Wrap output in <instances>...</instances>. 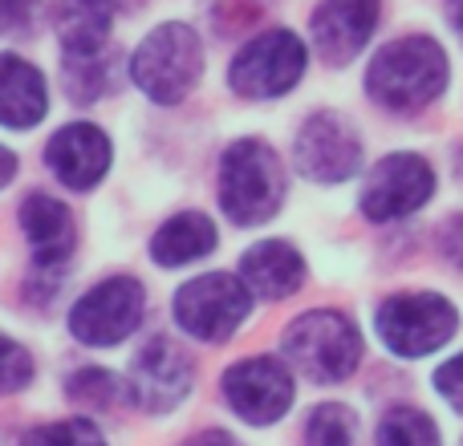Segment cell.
<instances>
[{
	"label": "cell",
	"instance_id": "17",
	"mask_svg": "<svg viewBox=\"0 0 463 446\" xmlns=\"http://www.w3.org/2000/svg\"><path fill=\"white\" fill-rule=\"evenodd\" d=\"M21 223L41 268H53V264L70 260L78 231H73V216L65 203L49 200V195H29L21 208Z\"/></svg>",
	"mask_w": 463,
	"mask_h": 446
},
{
	"label": "cell",
	"instance_id": "11",
	"mask_svg": "<svg viewBox=\"0 0 463 446\" xmlns=\"http://www.w3.org/2000/svg\"><path fill=\"white\" fill-rule=\"evenodd\" d=\"M224 398L244 423L269 426L293 406V382L277 358H248L224 374Z\"/></svg>",
	"mask_w": 463,
	"mask_h": 446
},
{
	"label": "cell",
	"instance_id": "5",
	"mask_svg": "<svg viewBox=\"0 0 463 446\" xmlns=\"http://www.w3.org/2000/svg\"><path fill=\"white\" fill-rule=\"evenodd\" d=\"M456 333V309L435 293L391 296L378 309V337L399 358H427Z\"/></svg>",
	"mask_w": 463,
	"mask_h": 446
},
{
	"label": "cell",
	"instance_id": "29",
	"mask_svg": "<svg viewBox=\"0 0 463 446\" xmlns=\"http://www.w3.org/2000/svg\"><path fill=\"white\" fill-rule=\"evenodd\" d=\"M192 446H236L228 439V434H220V431H212V434H200V439H195Z\"/></svg>",
	"mask_w": 463,
	"mask_h": 446
},
{
	"label": "cell",
	"instance_id": "8",
	"mask_svg": "<svg viewBox=\"0 0 463 446\" xmlns=\"http://www.w3.org/2000/svg\"><path fill=\"white\" fill-rule=\"evenodd\" d=\"M143 321V288L130 276L102 280L70 312V329L81 345H118Z\"/></svg>",
	"mask_w": 463,
	"mask_h": 446
},
{
	"label": "cell",
	"instance_id": "21",
	"mask_svg": "<svg viewBox=\"0 0 463 446\" xmlns=\"http://www.w3.org/2000/svg\"><path fill=\"white\" fill-rule=\"evenodd\" d=\"M305 442L309 446H354V414L345 406H317L305 426Z\"/></svg>",
	"mask_w": 463,
	"mask_h": 446
},
{
	"label": "cell",
	"instance_id": "26",
	"mask_svg": "<svg viewBox=\"0 0 463 446\" xmlns=\"http://www.w3.org/2000/svg\"><path fill=\"white\" fill-rule=\"evenodd\" d=\"M33 13H37V0H0V37L29 29Z\"/></svg>",
	"mask_w": 463,
	"mask_h": 446
},
{
	"label": "cell",
	"instance_id": "14",
	"mask_svg": "<svg viewBox=\"0 0 463 446\" xmlns=\"http://www.w3.org/2000/svg\"><path fill=\"white\" fill-rule=\"evenodd\" d=\"M378 24V0H321L313 13V41L326 61H350Z\"/></svg>",
	"mask_w": 463,
	"mask_h": 446
},
{
	"label": "cell",
	"instance_id": "20",
	"mask_svg": "<svg viewBox=\"0 0 463 446\" xmlns=\"http://www.w3.org/2000/svg\"><path fill=\"white\" fill-rule=\"evenodd\" d=\"M378 446H439V431L419 410H391L378 426Z\"/></svg>",
	"mask_w": 463,
	"mask_h": 446
},
{
	"label": "cell",
	"instance_id": "22",
	"mask_svg": "<svg viewBox=\"0 0 463 446\" xmlns=\"http://www.w3.org/2000/svg\"><path fill=\"white\" fill-rule=\"evenodd\" d=\"M21 446H106V442L90 418H65V423L37 426L33 434H24Z\"/></svg>",
	"mask_w": 463,
	"mask_h": 446
},
{
	"label": "cell",
	"instance_id": "25",
	"mask_svg": "<svg viewBox=\"0 0 463 446\" xmlns=\"http://www.w3.org/2000/svg\"><path fill=\"white\" fill-rule=\"evenodd\" d=\"M435 386H439V394L451 402V406L463 414V353L459 358H451L448 366H439V374H435Z\"/></svg>",
	"mask_w": 463,
	"mask_h": 446
},
{
	"label": "cell",
	"instance_id": "12",
	"mask_svg": "<svg viewBox=\"0 0 463 446\" xmlns=\"http://www.w3.org/2000/svg\"><path fill=\"white\" fill-rule=\"evenodd\" d=\"M192 390V361L167 337H155L130 369V394L146 414H167Z\"/></svg>",
	"mask_w": 463,
	"mask_h": 446
},
{
	"label": "cell",
	"instance_id": "15",
	"mask_svg": "<svg viewBox=\"0 0 463 446\" xmlns=\"http://www.w3.org/2000/svg\"><path fill=\"white\" fill-rule=\"evenodd\" d=\"M45 110H49V94L41 70L29 65L24 57L0 53V126L29 130L45 118Z\"/></svg>",
	"mask_w": 463,
	"mask_h": 446
},
{
	"label": "cell",
	"instance_id": "13",
	"mask_svg": "<svg viewBox=\"0 0 463 446\" xmlns=\"http://www.w3.org/2000/svg\"><path fill=\"white\" fill-rule=\"evenodd\" d=\"M49 167L70 191H90L110 167V138L90 122H73L49 138Z\"/></svg>",
	"mask_w": 463,
	"mask_h": 446
},
{
	"label": "cell",
	"instance_id": "10",
	"mask_svg": "<svg viewBox=\"0 0 463 446\" xmlns=\"http://www.w3.org/2000/svg\"><path fill=\"white\" fill-rule=\"evenodd\" d=\"M435 191V175L419 154H391L374 167L366 191H362V211L374 223L402 219L419 211Z\"/></svg>",
	"mask_w": 463,
	"mask_h": 446
},
{
	"label": "cell",
	"instance_id": "24",
	"mask_svg": "<svg viewBox=\"0 0 463 446\" xmlns=\"http://www.w3.org/2000/svg\"><path fill=\"white\" fill-rule=\"evenodd\" d=\"M29 377H33V358L16 341L0 337V394L21 390Z\"/></svg>",
	"mask_w": 463,
	"mask_h": 446
},
{
	"label": "cell",
	"instance_id": "19",
	"mask_svg": "<svg viewBox=\"0 0 463 446\" xmlns=\"http://www.w3.org/2000/svg\"><path fill=\"white\" fill-rule=\"evenodd\" d=\"M212 247H216V228H212V219L200 216V211H187V216L167 219L151 239L155 260L167 264V268L200 260V256H208Z\"/></svg>",
	"mask_w": 463,
	"mask_h": 446
},
{
	"label": "cell",
	"instance_id": "28",
	"mask_svg": "<svg viewBox=\"0 0 463 446\" xmlns=\"http://www.w3.org/2000/svg\"><path fill=\"white\" fill-rule=\"evenodd\" d=\"M13 175H16V159H13V151H5V146H0V187H5Z\"/></svg>",
	"mask_w": 463,
	"mask_h": 446
},
{
	"label": "cell",
	"instance_id": "1",
	"mask_svg": "<svg viewBox=\"0 0 463 446\" xmlns=\"http://www.w3.org/2000/svg\"><path fill=\"white\" fill-rule=\"evenodd\" d=\"M443 86H448V53L431 37L391 41L370 61L366 73V89L374 94V102L399 114L423 110L427 102L443 94Z\"/></svg>",
	"mask_w": 463,
	"mask_h": 446
},
{
	"label": "cell",
	"instance_id": "9",
	"mask_svg": "<svg viewBox=\"0 0 463 446\" xmlns=\"http://www.w3.org/2000/svg\"><path fill=\"white\" fill-rule=\"evenodd\" d=\"M362 143L342 114H313L297 135V167L313 183H342L358 171Z\"/></svg>",
	"mask_w": 463,
	"mask_h": 446
},
{
	"label": "cell",
	"instance_id": "7",
	"mask_svg": "<svg viewBox=\"0 0 463 446\" xmlns=\"http://www.w3.org/2000/svg\"><path fill=\"white\" fill-rule=\"evenodd\" d=\"M305 73V45L297 33L269 29L240 49L232 61V89L248 98H280L301 81Z\"/></svg>",
	"mask_w": 463,
	"mask_h": 446
},
{
	"label": "cell",
	"instance_id": "4",
	"mask_svg": "<svg viewBox=\"0 0 463 446\" xmlns=\"http://www.w3.org/2000/svg\"><path fill=\"white\" fill-rule=\"evenodd\" d=\"M200 70H203V49L195 29H187V24H159L135 49V61H130L138 89L163 106L179 102L195 86Z\"/></svg>",
	"mask_w": 463,
	"mask_h": 446
},
{
	"label": "cell",
	"instance_id": "30",
	"mask_svg": "<svg viewBox=\"0 0 463 446\" xmlns=\"http://www.w3.org/2000/svg\"><path fill=\"white\" fill-rule=\"evenodd\" d=\"M451 24L463 33V0H451Z\"/></svg>",
	"mask_w": 463,
	"mask_h": 446
},
{
	"label": "cell",
	"instance_id": "6",
	"mask_svg": "<svg viewBox=\"0 0 463 446\" xmlns=\"http://www.w3.org/2000/svg\"><path fill=\"white\" fill-rule=\"evenodd\" d=\"M248 309H252V288L240 284L228 272H208V276L184 284L175 296L179 325L200 341H228L244 325Z\"/></svg>",
	"mask_w": 463,
	"mask_h": 446
},
{
	"label": "cell",
	"instance_id": "18",
	"mask_svg": "<svg viewBox=\"0 0 463 446\" xmlns=\"http://www.w3.org/2000/svg\"><path fill=\"white\" fill-rule=\"evenodd\" d=\"M118 0H61L57 5V37L65 57H102Z\"/></svg>",
	"mask_w": 463,
	"mask_h": 446
},
{
	"label": "cell",
	"instance_id": "3",
	"mask_svg": "<svg viewBox=\"0 0 463 446\" xmlns=\"http://www.w3.org/2000/svg\"><path fill=\"white\" fill-rule=\"evenodd\" d=\"M285 358L313 382H342L358 369L362 337L342 312H305L285 333Z\"/></svg>",
	"mask_w": 463,
	"mask_h": 446
},
{
	"label": "cell",
	"instance_id": "16",
	"mask_svg": "<svg viewBox=\"0 0 463 446\" xmlns=\"http://www.w3.org/2000/svg\"><path fill=\"white\" fill-rule=\"evenodd\" d=\"M240 276L264 301H280V296L297 293L305 280V264L297 256L293 244L285 239H264V244L248 247L244 260H240Z\"/></svg>",
	"mask_w": 463,
	"mask_h": 446
},
{
	"label": "cell",
	"instance_id": "27",
	"mask_svg": "<svg viewBox=\"0 0 463 446\" xmlns=\"http://www.w3.org/2000/svg\"><path fill=\"white\" fill-rule=\"evenodd\" d=\"M443 252H448L456 264H463V219H451L448 236H443Z\"/></svg>",
	"mask_w": 463,
	"mask_h": 446
},
{
	"label": "cell",
	"instance_id": "2",
	"mask_svg": "<svg viewBox=\"0 0 463 446\" xmlns=\"http://www.w3.org/2000/svg\"><path fill=\"white\" fill-rule=\"evenodd\" d=\"M285 203V167L280 159L260 143V138H244V143L228 146L224 163H220V208L232 223L252 228L277 216Z\"/></svg>",
	"mask_w": 463,
	"mask_h": 446
},
{
	"label": "cell",
	"instance_id": "23",
	"mask_svg": "<svg viewBox=\"0 0 463 446\" xmlns=\"http://www.w3.org/2000/svg\"><path fill=\"white\" fill-rule=\"evenodd\" d=\"M70 394L78 402H90L94 410H102L122 394V382L114 374H106V369H81V374L70 377Z\"/></svg>",
	"mask_w": 463,
	"mask_h": 446
}]
</instances>
